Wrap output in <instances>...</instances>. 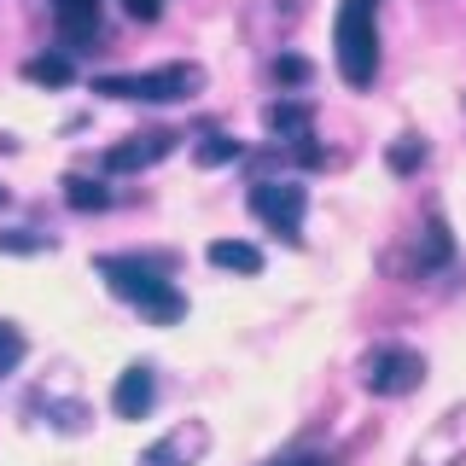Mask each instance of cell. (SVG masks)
I'll return each mask as SVG.
<instances>
[{
    "label": "cell",
    "mask_w": 466,
    "mask_h": 466,
    "mask_svg": "<svg viewBox=\"0 0 466 466\" xmlns=\"http://www.w3.org/2000/svg\"><path fill=\"white\" fill-rule=\"evenodd\" d=\"M94 268L106 274V286H111L123 303H135V309L152 320V327H175V320L187 315L181 286L169 280L175 262H164V257H135V251H123V257L106 251V257H94Z\"/></svg>",
    "instance_id": "6da1fadb"
},
{
    "label": "cell",
    "mask_w": 466,
    "mask_h": 466,
    "mask_svg": "<svg viewBox=\"0 0 466 466\" xmlns=\"http://www.w3.org/2000/svg\"><path fill=\"white\" fill-rule=\"evenodd\" d=\"M94 94L135 99V106H187V99L204 94V65L169 58V65H146V70H111V76H94Z\"/></svg>",
    "instance_id": "7a4b0ae2"
},
{
    "label": "cell",
    "mask_w": 466,
    "mask_h": 466,
    "mask_svg": "<svg viewBox=\"0 0 466 466\" xmlns=\"http://www.w3.org/2000/svg\"><path fill=\"white\" fill-rule=\"evenodd\" d=\"M332 65L350 87H373L379 76V0H339L332 12Z\"/></svg>",
    "instance_id": "3957f363"
},
{
    "label": "cell",
    "mask_w": 466,
    "mask_h": 466,
    "mask_svg": "<svg viewBox=\"0 0 466 466\" xmlns=\"http://www.w3.org/2000/svg\"><path fill=\"white\" fill-rule=\"evenodd\" d=\"M356 379H361V390H373V397H414V390L426 385V356H420L414 344H402V339L368 344L361 361H356Z\"/></svg>",
    "instance_id": "277c9868"
},
{
    "label": "cell",
    "mask_w": 466,
    "mask_h": 466,
    "mask_svg": "<svg viewBox=\"0 0 466 466\" xmlns=\"http://www.w3.org/2000/svg\"><path fill=\"white\" fill-rule=\"evenodd\" d=\"M245 204H251V216H262L280 239H298L303 210H309V187L303 181H257L251 193H245Z\"/></svg>",
    "instance_id": "5b68a950"
},
{
    "label": "cell",
    "mask_w": 466,
    "mask_h": 466,
    "mask_svg": "<svg viewBox=\"0 0 466 466\" xmlns=\"http://www.w3.org/2000/svg\"><path fill=\"white\" fill-rule=\"evenodd\" d=\"M408 466H466V397L420 431V443L408 449Z\"/></svg>",
    "instance_id": "8992f818"
},
{
    "label": "cell",
    "mask_w": 466,
    "mask_h": 466,
    "mask_svg": "<svg viewBox=\"0 0 466 466\" xmlns=\"http://www.w3.org/2000/svg\"><path fill=\"white\" fill-rule=\"evenodd\" d=\"M449 257H455V239H449V222H443L437 210H426V216L414 222V233H408V251H390L385 262H390L397 274H414V280H420V274L443 268Z\"/></svg>",
    "instance_id": "52a82bcc"
},
{
    "label": "cell",
    "mask_w": 466,
    "mask_h": 466,
    "mask_svg": "<svg viewBox=\"0 0 466 466\" xmlns=\"http://www.w3.org/2000/svg\"><path fill=\"white\" fill-rule=\"evenodd\" d=\"M181 146V135L175 128H135V135H123L116 146H106V164L111 175H135V169H152V164H164V157Z\"/></svg>",
    "instance_id": "ba28073f"
},
{
    "label": "cell",
    "mask_w": 466,
    "mask_h": 466,
    "mask_svg": "<svg viewBox=\"0 0 466 466\" xmlns=\"http://www.w3.org/2000/svg\"><path fill=\"white\" fill-rule=\"evenodd\" d=\"M210 455V426L204 420H175L157 443L140 449V466H198Z\"/></svg>",
    "instance_id": "9c48e42d"
},
{
    "label": "cell",
    "mask_w": 466,
    "mask_h": 466,
    "mask_svg": "<svg viewBox=\"0 0 466 466\" xmlns=\"http://www.w3.org/2000/svg\"><path fill=\"white\" fill-rule=\"evenodd\" d=\"M152 402H157V373L146 368V361H135V368L116 373V385H111L116 420H146V414H152Z\"/></svg>",
    "instance_id": "30bf717a"
},
{
    "label": "cell",
    "mask_w": 466,
    "mask_h": 466,
    "mask_svg": "<svg viewBox=\"0 0 466 466\" xmlns=\"http://www.w3.org/2000/svg\"><path fill=\"white\" fill-rule=\"evenodd\" d=\"M99 6L106 0H53V24L65 41H87L99 29Z\"/></svg>",
    "instance_id": "8fae6325"
},
{
    "label": "cell",
    "mask_w": 466,
    "mask_h": 466,
    "mask_svg": "<svg viewBox=\"0 0 466 466\" xmlns=\"http://www.w3.org/2000/svg\"><path fill=\"white\" fill-rule=\"evenodd\" d=\"M204 257H210L216 268H228V274H262V251L251 239H210Z\"/></svg>",
    "instance_id": "7c38bea8"
},
{
    "label": "cell",
    "mask_w": 466,
    "mask_h": 466,
    "mask_svg": "<svg viewBox=\"0 0 466 466\" xmlns=\"http://www.w3.org/2000/svg\"><path fill=\"white\" fill-rule=\"evenodd\" d=\"M239 157H245V146L233 140V135H204L193 146V164L198 169H222V164H239Z\"/></svg>",
    "instance_id": "4fadbf2b"
},
{
    "label": "cell",
    "mask_w": 466,
    "mask_h": 466,
    "mask_svg": "<svg viewBox=\"0 0 466 466\" xmlns=\"http://www.w3.org/2000/svg\"><path fill=\"white\" fill-rule=\"evenodd\" d=\"M309 116H315L309 99H274V106H268V128H274V135H303Z\"/></svg>",
    "instance_id": "5bb4252c"
},
{
    "label": "cell",
    "mask_w": 466,
    "mask_h": 466,
    "mask_svg": "<svg viewBox=\"0 0 466 466\" xmlns=\"http://www.w3.org/2000/svg\"><path fill=\"white\" fill-rule=\"evenodd\" d=\"M65 198L76 204V210H111L116 193H106L99 181H87V175H65Z\"/></svg>",
    "instance_id": "9a60e30c"
},
{
    "label": "cell",
    "mask_w": 466,
    "mask_h": 466,
    "mask_svg": "<svg viewBox=\"0 0 466 466\" xmlns=\"http://www.w3.org/2000/svg\"><path fill=\"white\" fill-rule=\"evenodd\" d=\"M24 76H35V82H70V76H76V65H70L65 53H41V58H29V65H24Z\"/></svg>",
    "instance_id": "2e32d148"
},
{
    "label": "cell",
    "mask_w": 466,
    "mask_h": 466,
    "mask_svg": "<svg viewBox=\"0 0 466 466\" xmlns=\"http://www.w3.org/2000/svg\"><path fill=\"white\" fill-rule=\"evenodd\" d=\"M18 361H24V332L0 320V379H6L12 368H18Z\"/></svg>",
    "instance_id": "e0dca14e"
},
{
    "label": "cell",
    "mask_w": 466,
    "mask_h": 466,
    "mask_svg": "<svg viewBox=\"0 0 466 466\" xmlns=\"http://www.w3.org/2000/svg\"><path fill=\"white\" fill-rule=\"evenodd\" d=\"M420 157H426V146H420L414 135H402L397 146H390V169H402V175H408V169H420Z\"/></svg>",
    "instance_id": "ac0fdd59"
},
{
    "label": "cell",
    "mask_w": 466,
    "mask_h": 466,
    "mask_svg": "<svg viewBox=\"0 0 466 466\" xmlns=\"http://www.w3.org/2000/svg\"><path fill=\"white\" fill-rule=\"evenodd\" d=\"M274 76H280V82H309V58L280 53V58H274Z\"/></svg>",
    "instance_id": "d6986e66"
},
{
    "label": "cell",
    "mask_w": 466,
    "mask_h": 466,
    "mask_svg": "<svg viewBox=\"0 0 466 466\" xmlns=\"http://www.w3.org/2000/svg\"><path fill=\"white\" fill-rule=\"evenodd\" d=\"M262 466H332V461L315 455V449H291V455H274V461H262Z\"/></svg>",
    "instance_id": "ffe728a7"
},
{
    "label": "cell",
    "mask_w": 466,
    "mask_h": 466,
    "mask_svg": "<svg viewBox=\"0 0 466 466\" xmlns=\"http://www.w3.org/2000/svg\"><path fill=\"white\" fill-rule=\"evenodd\" d=\"M123 12H128V18H157V12H164V0H123Z\"/></svg>",
    "instance_id": "44dd1931"
}]
</instances>
